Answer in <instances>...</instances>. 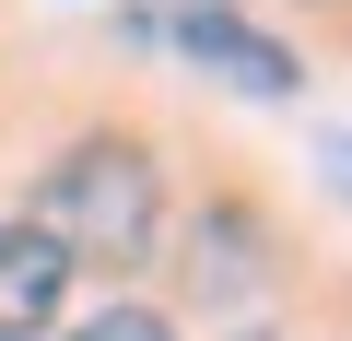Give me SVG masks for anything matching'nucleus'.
Masks as SVG:
<instances>
[{
  "mask_svg": "<svg viewBox=\"0 0 352 341\" xmlns=\"http://www.w3.org/2000/svg\"><path fill=\"white\" fill-rule=\"evenodd\" d=\"M153 212H164V189H153L141 141H71L59 177L36 189V236L59 259H94V271H141L153 259Z\"/></svg>",
  "mask_w": 352,
  "mask_h": 341,
  "instance_id": "1",
  "label": "nucleus"
},
{
  "mask_svg": "<svg viewBox=\"0 0 352 341\" xmlns=\"http://www.w3.org/2000/svg\"><path fill=\"white\" fill-rule=\"evenodd\" d=\"M176 48H188L200 71H223V83H247V94H282L294 83V48L258 36L247 12H223V0H188V12H176Z\"/></svg>",
  "mask_w": 352,
  "mask_h": 341,
  "instance_id": "2",
  "label": "nucleus"
},
{
  "mask_svg": "<svg viewBox=\"0 0 352 341\" xmlns=\"http://www.w3.org/2000/svg\"><path fill=\"white\" fill-rule=\"evenodd\" d=\"M71 294V259L36 236V224H0V341H36Z\"/></svg>",
  "mask_w": 352,
  "mask_h": 341,
  "instance_id": "3",
  "label": "nucleus"
},
{
  "mask_svg": "<svg viewBox=\"0 0 352 341\" xmlns=\"http://www.w3.org/2000/svg\"><path fill=\"white\" fill-rule=\"evenodd\" d=\"M200 247H212V259H200V294H247V212H212Z\"/></svg>",
  "mask_w": 352,
  "mask_h": 341,
  "instance_id": "4",
  "label": "nucleus"
},
{
  "mask_svg": "<svg viewBox=\"0 0 352 341\" xmlns=\"http://www.w3.org/2000/svg\"><path fill=\"white\" fill-rule=\"evenodd\" d=\"M71 341H176V329L141 318V306H118V318H94V329H71Z\"/></svg>",
  "mask_w": 352,
  "mask_h": 341,
  "instance_id": "5",
  "label": "nucleus"
},
{
  "mask_svg": "<svg viewBox=\"0 0 352 341\" xmlns=\"http://www.w3.org/2000/svg\"><path fill=\"white\" fill-rule=\"evenodd\" d=\"M329 177H340V189H352V130H340V141H329Z\"/></svg>",
  "mask_w": 352,
  "mask_h": 341,
  "instance_id": "6",
  "label": "nucleus"
}]
</instances>
